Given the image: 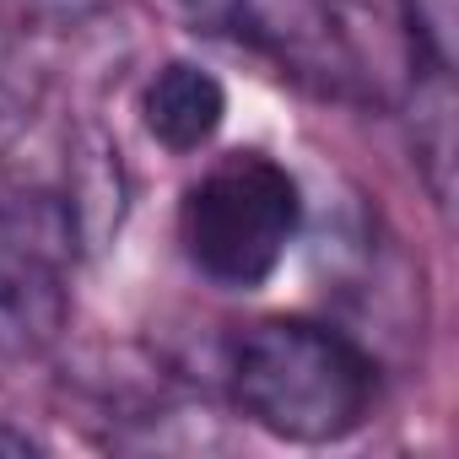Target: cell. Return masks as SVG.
<instances>
[{
  "label": "cell",
  "instance_id": "cell-1",
  "mask_svg": "<svg viewBox=\"0 0 459 459\" xmlns=\"http://www.w3.org/2000/svg\"><path fill=\"white\" fill-rule=\"evenodd\" d=\"M233 405L281 443H341L378 405V362L335 325L271 314L227 351Z\"/></svg>",
  "mask_w": 459,
  "mask_h": 459
},
{
  "label": "cell",
  "instance_id": "cell-2",
  "mask_svg": "<svg viewBox=\"0 0 459 459\" xmlns=\"http://www.w3.org/2000/svg\"><path fill=\"white\" fill-rule=\"evenodd\" d=\"M298 227H303V189L292 168L265 152L216 157L184 189L178 205L184 260L205 281L238 292H255L281 271Z\"/></svg>",
  "mask_w": 459,
  "mask_h": 459
},
{
  "label": "cell",
  "instance_id": "cell-3",
  "mask_svg": "<svg viewBox=\"0 0 459 459\" xmlns=\"http://www.w3.org/2000/svg\"><path fill=\"white\" fill-rule=\"evenodd\" d=\"M76 244L65 200L17 195L0 205V362H39L71 330Z\"/></svg>",
  "mask_w": 459,
  "mask_h": 459
},
{
  "label": "cell",
  "instance_id": "cell-4",
  "mask_svg": "<svg viewBox=\"0 0 459 459\" xmlns=\"http://www.w3.org/2000/svg\"><path fill=\"white\" fill-rule=\"evenodd\" d=\"M221 119H227V87H221L216 71H205L195 60H168L141 87V125L173 157H189V152L211 146Z\"/></svg>",
  "mask_w": 459,
  "mask_h": 459
},
{
  "label": "cell",
  "instance_id": "cell-5",
  "mask_svg": "<svg viewBox=\"0 0 459 459\" xmlns=\"http://www.w3.org/2000/svg\"><path fill=\"white\" fill-rule=\"evenodd\" d=\"M168 17H178L189 33H205V39H227L233 33V17L244 0H157Z\"/></svg>",
  "mask_w": 459,
  "mask_h": 459
},
{
  "label": "cell",
  "instance_id": "cell-6",
  "mask_svg": "<svg viewBox=\"0 0 459 459\" xmlns=\"http://www.w3.org/2000/svg\"><path fill=\"white\" fill-rule=\"evenodd\" d=\"M357 6H368V12H400V17H411L421 0H357Z\"/></svg>",
  "mask_w": 459,
  "mask_h": 459
}]
</instances>
